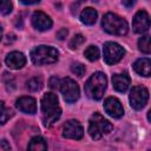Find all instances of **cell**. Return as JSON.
<instances>
[{"label":"cell","mask_w":151,"mask_h":151,"mask_svg":"<svg viewBox=\"0 0 151 151\" xmlns=\"http://www.w3.org/2000/svg\"><path fill=\"white\" fill-rule=\"evenodd\" d=\"M112 85L116 91L124 93L130 85V77L126 73H117L112 76Z\"/></svg>","instance_id":"cell-15"},{"label":"cell","mask_w":151,"mask_h":151,"mask_svg":"<svg viewBox=\"0 0 151 151\" xmlns=\"http://www.w3.org/2000/svg\"><path fill=\"white\" fill-rule=\"evenodd\" d=\"M41 112L42 122L45 126H51L61 116V109L59 107V100L57 94L47 92L41 98Z\"/></svg>","instance_id":"cell-1"},{"label":"cell","mask_w":151,"mask_h":151,"mask_svg":"<svg viewBox=\"0 0 151 151\" xmlns=\"http://www.w3.org/2000/svg\"><path fill=\"white\" fill-rule=\"evenodd\" d=\"M42 87V79L40 77H34L27 81V88L32 92H37Z\"/></svg>","instance_id":"cell-22"},{"label":"cell","mask_w":151,"mask_h":151,"mask_svg":"<svg viewBox=\"0 0 151 151\" xmlns=\"http://www.w3.org/2000/svg\"><path fill=\"white\" fill-rule=\"evenodd\" d=\"M112 129H113V125L107 119H105L100 113L94 112L90 117L87 131H88V134L91 136L92 139H94V140L100 139L103 134L111 132Z\"/></svg>","instance_id":"cell-5"},{"label":"cell","mask_w":151,"mask_h":151,"mask_svg":"<svg viewBox=\"0 0 151 151\" xmlns=\"http://www.w3.org/2000/svg\"><path fill=\"white\" fill-rule=\"evenodd\" d=\"M103 53H104V61L107 65H113L123 59V57L125 55V50L117 42L107 41L104 44Z\"/></svg>","instance_id":"cell-6"},{"label":"cell","mask_w":151,"mask_h":151,"mask_svg":"<svg viewBox=\"0 0 151 151\" xmlns=\"http://www.w3.org/2000/svg\"><path fill=\"white\" fill-rule=\"evenodd\" d=\"M107 86V78L103 72H94L85 84V93L93 100H100Z\"/></svg>","instance_id":"cell-2"},{"label":"cell","mask_w":151,"mask_h":151,"mask_svg":"<svg viewBox=\"0 0 151 151\" xmlns=\"http://www.w3.org/2000/svg\"><path fill=\"white\" fill-rule=\"evenodd\" d=\"M5 63L6 65L12 68V70H19V68H22L26 64V57L21 53V52H18V51H13L11 53L7 54L6 59H5Z\"/></svg>","instance_id":"cell-14"},{"label":"cell","mask_w":151,"mask_h":151,"mask_svg":"<svg viewBox=\"0 0 151 151\" xmlns=\"http://www.w3.org/2000/svg\"><path fill=\"white\" fill-rule=\"evenodd\" d=\"M101 26L105 32L113 35H125L129 31L126 20L116 13H106L101 19Z\"/></svg>","instance_id":"cell-3"},{"label":"cell","mask_w":151,"mask_h":151,"mask_svg":"<svg viewBox=\"0 0 151 151\" xmlns=\"http://www.w3.org/2000/svg\"><path fill=\"white\" fill-rule=\"evenodd\" d=\"M59 90L61 91V94H63L65 101L68 103V104L76 103L79 99V97H80L79 86L71 78H64V79H61L60 80V87H59Z\"/></svg>","instance_id":"cell-7"},{"label":"cell","mask_w":151,"mask_h":151,"mask_svg":"<svg viewBox=\"0 0 151 151\" xmlns=\"http://www.w3.org/2000/svg\"><path fill=\"white\" fill-rule=\"evenodd\" d=\"M80 21L84 24V25H87V26H91L93 24H96L97 21V18H98V13L94 8L92 7H86L81 11L80 13Z\"/></svg>","instance_id":"cell-17"},{"label":"cell","mask_w":151,"mask_h":151,"mask_svg":"<svg viewBox=\"0 0 151 151\" xmlns=\"http://www.w3.org/2000/svg\"><path fill=\"white\" fill-rule=\"evenodd\" d=\"M32 25L38 31H47L52 27L53 21L46 13L41 11H35L32 15Z\"/></svg>","instance_id":"cell-12"},{"label":"cell","mask_w":151,"mask_h":151,"mask_svg":"<svg viewBox=\"0 0 151 151\" xmlns=\"http://www.w3.org/2000/svg\"><path fill=\"white\" fill-rule=\"evenodd\" d=\"M84 42H85V38H84L81 34H76V35L71 39L68 46H70L71 50H76V48H78L80 45H83Z\"/></svg>","instance_id":"cell-23"},{"label":"cell","mask_w":151,"mask_h":151,"mask_svg":"<svg viewBox=\"0 0 151 151\" xmlns=\"http://www.w3.org/2000/svg\"><path fill=\"white\" fill-rule=\"evenodd\" d=\"M138 50L145 54L150 53V35H143L138 40Z\"/></svg>","instance_id":"cell-21"},{"label":"cell","mask_w":151,"mask_h":151,"mask_svg":"<svg viewBox=\"0 0 151 151\" xmlns=\"http://www.w3.org/2000/svg\"><path fill=\"white\" fill-rule=\"evenodd\" d=\"M48 85H50V87H51L52 90H58V88L60 87V79L57 78V77H52V78L50 79Z\"/></svg>","instance_id":"cell-26"},{"label":"cell","mask_w":151,"mask_h":151,"mask_svg":"<svg viewBox=\"0 0 151 151\" xmlns=\"http://www.w3.org/2000/svg\"><path fill=\"white\" fill-rule=\"evenodd\" d=\"M133 70L139 76L150 77V74H151V60H150V58L137 59L133 64Z\"/></svg>","instance_id":"cell-16"},{"label":"cell","mask_w":151,"mask_h":151,"mask_svg":"<svg viewBox=\"0 0 151 151\" xmlns=\"http://www.w3.org/2000/svg\"><path fill=\"white\" fill-rule=\"evenodd\" d=\"M13 9V4L8 0H0V13L4 15H7L12 12Z\"/></svg>","instance_id":"cell-24"},{"label":"cell","mask_w":151,"mask_h":151,"mask_svg":"<svg viewBox=\"0 0 151 151\" xmlns=\"http://www.w3.org/2000/svg\"><path fill=\"white\" fill-rule=\"evenodd\" d=\"M132 28L136 33L138 34H143L145 32L149 31L150 28V17L149 13L144 9H139L132 20Z\"/></svg>","instance_id":"cell-10"},{"label":"cell","mask_w":151,"mask_h":151,"mask_svg":"<svg viewBox=\"0 0 151 151\" xmlns=\"http://www.w3.org/2000/svg\"><path fill=\"white\" fill-rule=\"evenodd\" d=\"M13 116V111L6 107L4 101H0V124H5Z\"/></svg>","instance_id":"cell-20"},{"label":"cell","mask_w":151,"mask_h":151,"mask_svg":"<svg viewBox=\"0 0 151 151\" xmlns=\"http://www.w3.org/2000/svg\"><path fill=\"white\" fill-rule=\"evenodd\" d=\"M71 71H72V73H74L76 76L83 77L84 73H85V71H86V68H85V66H84L81 63H73V64L71 65Z\"/></svg>","instance_id":"cell-25"},{"label":"cell","mask_w":151,"mask_h":151,"mask_svg":"<svg viewBox=\"0 0 151 151\" xmlns=\"http://www.w3.org/2000/svg\"><path fill=\"white\" fill-rule=\"evenodd\" d=\"M104 110L109 116L113 118H120L124 114V109L122 106V103L116 97H107L104 100Z\"/></svg>","instance_id":"cell-11"},{"label":"cell","mask_w":151,"mask_h":151,"mask_svg":"<svg viewBox=\"0 0 151 151\" xmlns=\"http://www.w3.org/2000/svg\"><path fill=\"white\" fill-rule=\"evenodd\" d=\"M83 136H84V129H83L81 124L76 119H71V120L66 122L65 125L63 126V137L64 138L79 140L83 138Z\"/></svg>","instance_id":"cell-9"},{"label":"cell","mask_w":151,"mask_h":151,"mask_svg":"<svg viewBox=\"0 0 151 151\" xmlns=\"http://www.w3.org/2000/svg\"><path fill=\"white\" fill-rule=\"evenodd\" d=\"M21 2L25 5H34V4H38L39 1H21Z\"/></svg>","instance_id":"cell-30"},{"label":"cell","mask_w":151,"mask_h":151,"mask_svg":"<svg viewBox=\"0 0 151 151\" xmlns=\"http://www.w3.org/2000/svg\"><path fill=\"white\" fill-rule=\"evenodd\" d=\"M1 38H2V27L0 25V41H1Z\"/></svg>","instance_id":"cell-31"},{"label":"cell","mask_w":151,"mask_h":151,"mask_svg":"<svg viewBox=\"0 0 151 151\" xmlns=\"http://www.w3.org/2000/svg\"><path fill=\"white\" fill-rule=\"evenodd\" d=\"M84 55L86 57V59H87L88 61H96V60H98V58H99V55H100V52H99V48H98L97 46L90 45V46L85 50Z\"/></svg>","instance_id":"cell-19"},{"label":"cell","mask_w":151,"mask_h":151,"mask_svg":"<svg viewBox=\"0 0 151 151\" xmlns=\"http://www.w3.org/2000/svg\"><path fill=\"white\" fill-rule=\"evenodd\" d=\"M130 105L131 107H133L134 110H142L147 100H149V91L145 86L138 85V86H133L132 90L130 91Z\"/></svg>","instance_id":"cell-8"},{"label":"cell","mask_w":151,"mask_h":151,"mask_svg":"<svg viewBox=\"0 0 151 151\" xmlns=\"http://www.w3.org/2000/svg\"><path fill=\"white\" fill-rule=\"evenodd\" d=\"M0 144H1V146H2L6 151H8V150L11 149V146L7 144V140H5V139H4V140H1V142H0Z\"/></svg>","instance_id":"cell-28"},{"label":"cell","mask_w":151,"mask_h":151,"mask_svg":"<svg viewBox=\"0 0 151 151\" xmlns=\"http://www.w3.org/2000/svg\"><path fill=\"white\" fill-rule=\"evenodd\" d=\"M27 151H47V143L42 137L35 136L29 140Z\"/></svg>","instance_id":"cell-18"},{"label":"cell","mask_w":151,"mask_h":151,"mask_svg":"<svg viewBox=\"0 0 151 151\" xmlns=\"http://www.w3.org/2000/svg\"><path fill=\"white\" fill-rule=\"evenodd\" d=\"M29 57L34 65L41 66V65H48L55 63L59 58V52L52 46L40 45L31 51Z\"/></svg>","instance_id":"cell-4"},{"label":"cell","mask_w":151,"mask_h":151,"mask_svg":"<svg viewBox=\"0 0 151 151\" xmlns=\"http://www.w3.org/2000/svg\"><path fill=\"white\" fill-rule=\"evenodd\" d=\"M15 106L19 111L27 114H34L37 112V101L33 97H29V96H24L17 99Z\"/></svg>","instance_id":"cell-13"},{"label":"cell","mask_w":151,"mask_h":151,"mask_svg":"<svg viewBox=\"0 0 151 151\" xmlns=\"http://www.w3.org/2000/svg\"><path fill=\"white\" fill-rule=\"evenodd\" d=\"M67 34H68L67 28H61L60 31H58V32H57V38H58V39H60V40H64V39L67 37Z\"/></svg>","instance_id":"cell-27"},{"label":"cell","mask_w":151,"mask_h":151,"mask_svg":"<svg viewBox=\"0 0 151 151\" xmlns=\"http://www.w3.org/2000/svg\"><path fill=\"white\" fill-rule=\"evenodd\" d=\"M122 4H123L124 6H127V7H131V6H132V5L134 4V2H133V1H129V2H127V1H123Z\"/></svg>","instance_id":"cell-29"}]
</instances>
